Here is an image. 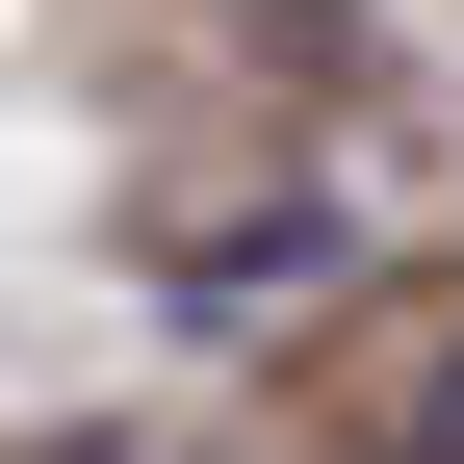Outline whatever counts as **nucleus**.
<instances>
[{
    "instance_id": "f257e3e1",
    "label": "nucleus",
    "mask_w": 464,
    "mask_h": 464,
    "mask_svg": "<svg viewBox=\"0 0 464 464\" xmlns=\"http://www.w3.org/2000/svg\"><path fill=\"white\" fill-rule=\"evenodd\" d=\"M413 464H464V335H439V387H413Z\"/></svg>"
}]
</instances>
